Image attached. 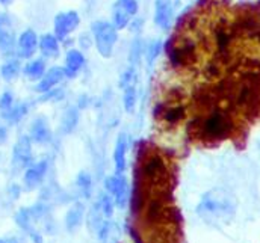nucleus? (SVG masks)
Returning <instances> with one entry per match:
<instances>
[{
  "label": "nucleus",
  "mask_w": 260,
  "mask_h": 243,
  "mask_svg": "<svg viewBox=\"0 0 260 243\" xmlns=\"http://www.w3.org/2000/svg\"><path fill=\"white\" fill-rule=\"evenodd\" d=\"M129 233L135 243H183L182 216L173 189L144 187L133 183Z\"/></svg>",
  "instance_id": "obj_1"
},
{
  "label": "nucleus",
  "mask_w": 260,
  "mask_h": 243,
  "mask_svg": "<svg viewBox=\"0 0 260 243\" xmlns=\"http://www.w3.org/2000/svg\"><path fill=\"white\" fill-rule=\"evenodd\" d=\"M135 184L156 189H173L174 187V171L168 159L159 151H141L136 168H135Z\"/></svg>",
  "instance_id": "obj_2"
},
{
  "label": "nucleus",
  "mask_w": 260,
  "mask_h": 243,
  "mask_svg": "<svg viewBox=\"0 0 260 243\" xmlns=\"http://www.w3.org/2000/svg\"><path fill=\"white\" fill-rule=\"evenodd\" d=\"M167 52L170 56V61L177 68H186L194 65L198 61V52L194 41L183 38L180 41H176L174 38L167 44Z\"/></svg>",
  "instance_id": "obj_3"
},
{
  "label": "nucleus",
  "mask_w": 260,
  "mask_h": 243,
  "mask_svg": "<svg viewBox=\"0 0 260 243\" xmlns=\"http://www.w3.org/2000/svg\"><path fill=\"white\" fill-rule=\"evenodd\" d=\"M227 212H229V204H227L225 198L222 196L221 190L207 192L201 198V201L197 207V213L206 221L219 219V218L225 216Z\"/></svg>",
  "instance_id": "obj_4"
},
{
  "label": "nucleus",
  "mask_w": 260,
  "mask_h": 243,
  "mask_svg": "<svg viewBox=\"0 0 260 243\" xmlns=\"http://www.w3.org/2000/svg\"><path fill=\"white\" fill-rule=\"evenodd\" d=\"M92 33H94V40H95V47L99 50V53L103 58H111L115 43L118 40L117 35V27L112 23L108 21H94L92 26Z\"/></svg>",
  "instance_id": "obj_5"
},
{
  "label": "nucleus",
  "mask_w": 260,
  "mask_h": 243,
  "mask_svg": "<svg viewBox=\"0 0 260 243\" xmlns=\"http://www.w3.org/2000/svg\"><path fill=\"white\" fill-rule=\"evenodd\" d=\"M153 115L156 120L162 122L165 127H176L183 121L188 115L186 106L180 101V98H173L165 103H159L153 109Z\"/></svg>",
  "instance_id": "obj_6"
},
{
  "label": "nucleus",
  "mask_w": 260,
  "mask_h": 243,
  "mask_svg": "<svg viewBox=\"0 0 260 243\" xmlns=\"http://www.w3.org/2000/svg\"><path fill=\"white\" fill-rule=\"evenodd\" d=\"M106 190L114 196L115 205L123 209L129 201V184L123 174H114L105 180Z\"/></svg>",
  "instance_id": "obj_7"
},
{
  "label": "nucleus",
  "mask_w": 260,
  "mask_h": 243,
  "mask_svg": "<svg viewBox=\"0 0 260 243\" xmlns=\"http://www.w3.org/2000/svg\"><path fill=\"white\" fill-rule=\"evenodd\" d=\"M12 165L15 169L29 168L32 165V139L29 136H21L17 141L12 154Z\"/></svg>",
  "instance_id": "obj_8"
},
{
  "label": "nucleus",
  "mask_w": 260,
  "mask_h": 243,
  "mask_svg": "<svg viewBox=\"0 0 260 243\" xmlns=\"http://www.w3.org/2000/svg\"><path fill=\"white\" fill-rule=\"evenodd\" d=\"M15 50V30L8 14H0V52L12 55Z\"/></svg>",
  "instance_id": "obj_9"
},
{
  "label": "nucleus",
  "mask_w": 260,
  "mask_h": 243,
  "mask_svg": "<svg viewBox=\"0 0 260 243\" xmlns=\"http://www.w3.org/2000/svg\"><path fill=\"white\" fill-rule=\"evenodd\" d=\"M79 14L76 11L61 12L55 17V37L58 40H64L68 33H71L79 26Z\"/></svg>",
  "instance_id": "obj_10"
},
{
  "label": "nucleus",
  "mask_w": 260,
  "mask_h": 243,
  "mask_svg": "<svg viewBox=\"0 0 260 243\" xmlns=\"http://www.w3.org/2000/svg\"><path fill=\"white\" fill-rule=\"evenodd\" d=\"M29 137L37 142V144H49L52 139V131L49 127V122L44 117H38L37 120H34L30 125V134Z\"/></svg>",
  "instance_id": "obj_11"
},
{
  "label": "nucleus",
  "mask_w": 260,
  "mask_h": 243,
  "mask_svg": "<svg viewBox=\"0 0 260 243\" xmlns=\"http://www.w3.org/2000/svg\"><path fill=\"white\" fill-rule=\"evenodd\" d=\"M173 20V3L171 0H156L154 3V23L160 29H167Z\"/></svg>",
  "instance_id": "obj_12"
},
{
  "label": "nucleus",
  "mask_w": 260,
  "mask_h": 243,
  "mask_svg": "<svg viewBox=\"0 0 260 243\" xmlns=\"http://www.w3.org/2000/svg\"><path fill=\"white\" fill-rule=\"evenodd\" d=\"M127 144L129 139L124 133L118 134L115 147H114V163H115V174H123L126 169V154H127Z\"/></svg>",
  "instance_id": "obj_13"
},
{
  "label": "nucleus",
  "mask_w": 260,
  "mask_h": 243,
  "mask_svg": "<svg viewBox=\"0 0 260 243\" xmlns=\"http://www.w3.org/2000/svg\"><path fill=\"white\" fill-rule=\"evenodd\" d=\"M65 77V70L64 68H61V66H53V68H50L46 74H44V77L41 79V82L38 83V86H37V91L38 92H49V91H52L59 82H62V79Z\"/></svg>",
  "instance_id": "obj_14"
},
{
  "label": "nucleus",
  "mask_w": 260,
  "mask_h": 243,
  "mask_svg": "<svg viewBox=\"0 0 260 243\" xmlns=\"http://www.w3.org/2000/svg\"><path fill=\"white\" fill-rule=\"evenodd\" d=\"M47 168H49V163L47 160H41L38 163H34L30 165L27 169H26V174H24V184L29 187V189H34L37 187L40 183L43 182L46 172H47Z\"/></svg>",
  "instance_id": "obj_15"
},
{
  "label": "nucleus",
  "mask_w": 260,
  "mask_h": 243,
  "mask_svg": "<svg viewBox=\"0 0 260 243\" xmlns=\"http://www.w3.org/2000/svg\"><path fill=\"white\" fill-rule=\"evenodd\" d=\"M38 47L37 33L30 29L24 30L18 38V55L21 58H30Z\"/></svg>",
  "instance_id": "obj_16"
},
{
  "label": "nucleus",
  "mask_w": 260,
  "mask_h": 243,
  "mask_svg": "<svg viewBox=\"0 0 260 243\" xmlns=\"http://www.w3.org/2000/svg\"><path fill=\"white\" fill-rule=\"evenodd\" d=\"M83 63H85V58L79 50H70L65 58V76L74 77L79 73V70L83 66Z\"/></svg>",
  "instance_id": "obj_17"
},
{
  "label": "nucleus",
  "mask_w": 260,
  "mask_h": 243,
  "mask_svg": "<svg viewBox=\"0 0 260 243\" xmlns=\"http://www.w3.org/2000/svg\"><path fill=\"white\" fill-rule=\"evenodd\" d=\"M40 49L44 56L47 58H56L59 55V44L58 38L52 33H46L40 40Z\"/></svg>",
  "instance_id": "obj_18"
},
{
  "label": "nucleus",
  "mask_w": 260,
  "mask_h": 243,
  "mask_svg": "<svg viewBox=\"0 0 260 243\" xmlns=\"http://www.w3.org/2000/svg\"><path fill=\"white\" fill-rule=\"evenodd\" d=\"M130 18H132V15L117 2L114 5V9H112V24L117 29H124L129 24Z\"/></svg>",
  "instance_id": "obj_19"
},
{
  "label": "nucleus",
  "mask_w": 260,
  "mask_h": 243,
  "mask_svg": "<svg viewBox=\"0 0 260 243\" xmlns=\"http://www.w3.org/2000/svg\"><path fill=\"white\" fill-rule=\"evenodd\" d=\"M82 218H83V205L80 204H76L74 207H71L67 213V218H65V224H67V228L68 230H74L80 225L82 222Z\"/></svg>",
  "instance_id": "obj_20"
},
{
  "label": "nucleus",
  "mask_w": 260,
  "mask_h": 243,
  "mask_svg": "<svg viewBox=\"0 0 260 243\" xmlns=\"http://www.w3.org/2000/svg\"><path fill=\"white\" fill-rule=\"evenodd\" d=\"M44 70H46V63L43 59H35V61L29 62L24 66V74L30 79V80H38L44 77Z\"/></svg>",
  "instance_id": "obj_21"
},
{
  "label": "nucleus",
  "mask_w": 260,
  "mask_h": 243,
  "mask_svg": "<svg viewBox=\"0 0 260 243\" xmlns=\"http://www.w3.org/2000/svg\"><path fill=\"white\" fill-rule=\"evenodd\" d=\"M79 122V111L76 108H68L65 111L64 117H62V122H61V130L64 133H71L76 125Z\"/></svg>",
  "instance_id": "obj_22"
},
{
  "label": "nucleus",
  "mask_w": 260,
  "mask_h": 243,
  "mask_svg": "<svg viewBox=\"0 0 260 243\" xmlns=\"http://www.w3.org/2000/svg\"><path fill=\"white\" fill-rule=\"evenodd\" d=\"M97 205H99V209H100V212H102V215H103L105 218H111V216H112L115 202H114V199H112L111 195L102 193V195H100V199H99V202H97Z\"/></svg>",
  "instance_id": "obj_23"
},
{
  "label": "nucleus",
  "mask_w": 260,
  "mask_h": 243,
  "mask_svg": "<svg viewBox=\"0 0 260 243\" xmlns=\"http://www.w3.org/2000/svg\"><path fill=\"white\" fill-rule=\"evenodd\" d=\"M26 112H27V105H24V103H21V105H17V106H14L9 112H6V114H3L2 117L6 120V121L9 122H18L24 115H26Z\"/></svg>",
  "instance_id": "obj_24"
},
{
  "label": "nucleus",
  "mask_w": 260,
  "mask_h": 243,
  "mask_svg": "<svg viewBox=\"0 0 260 243\" xmlns=\"http://www.w3.org/2000/svg\"><path fill=\"white\" fill-rule=\"evenodd\" d=\"M20 73V62L17 59L8 61L3 66H2V76L5 80H12L18 76Z\"/></svg>",
  "instance_id": "obj_25"
},
{
  "label": "nucleus",
  "mask_w": 260,
  "mask_h": 243,
  "mask_svg": "<svg viewBox=\"0 0 260 243\" xmlns=\"http://www.w3.org/2000/svg\"><path fill=\"white\" fill-rule=\"evenodd\" d=\"M123 103H124V109L127 114H132L136 108V88L129 86L124 89V97H123Z\"/></svg>",
  "instance_id": "obj_26"
},
{
  "label": "nucleus",
  "mask_w": 260,
  "mask_h": 243,
  "mask_svg": "<svg viewBox=\"0 0 260 243\" xmlns=\"http://www.w3.org/2000/svg\"><path fill=\"white\" fill-rule=\"evenodd\" d=\"M136 83V68L130 65L129 68L121 74V79H120V86L123 89L129 88V86H135Z\"/></svg>",
  "instance_id": "obj_27"
},
{
  "label": "nucleus",
  "mask_w": 260,
  "mask_h": 243,
  "mask_svg": "<svg viewBox=\"0 0 260 243\" xmlns=\"http://www.w3.org/2000/svg\"><path fill=\"white\" fill-rule=\"evenodd\" d=\"M91 176L88 174V172H80L79 176H77V186H79V189L83 192V195L85 196H89V192H91Z\"/></svg>",
  "instance_id": "obj_28"
},
{
  "label": "nucleus",
  "mask_w": 260,
  "mask_h": 243,
  "mask_svg": "<svg viewBox=\"0 0 260 243\" xmlns=\"http://www.w3.org/2000/svg\"><path fill=\"white\" fill-rule=\"evenodd\" d=\"M160 50H162V41H159V40L153 41V43L148 46V49H147V61H148L150 65H151L153 61L157 58V55L160 53Z\"/></svg>",
  "instance_id": "obj_29"
},
{
  "label": "nucleus",
  "mask_w": 260,
  "mask_h": 243,
  "mask_svg": "<svg viewBox=\"0 0 260 243\" xmlns=\"http://www.w3.org/2000/svg\"><path fill=\"white\" fill-rule=\"evenodd\" d=\"M14 108V98H12V94L11 92H3L0 95V112L2 115L9 112L11 109Z\"/></svg>",
  "instance_id": "obj_30"
},
{
  "label": "nucleus",
  "mask_w": 260,
  "mask_h": 243,
  "mask_svg": "<svg viewBox=\"0 0 260 243\" xmlns=\"http://www.w3.org/2000/svg\"><path fill=\"white\" fill-rule=\"evenodd\" d=\"M139 58H141V46H139V41H135L132 49H130L129 55V61L132 63V66H135L139 62Z\"/></svg>",
  "instance_id": "obj_31"
},
{
  "label": "nucleus",
  "mask_w": 260,
  "mask_h": 243,
  "mask_svg": "<svg viewBox=\"0 0 260 243\" xmlns=\"http://www.w3.org/2000/svg\"><path fill=\"white\" fill-rule=\"evenodd\" d=\"M117 2L129 12L132 17L138 12V2L136 0H117Z\"/></svg>",
  "instance_id": "obj_32"
},
{
  "label": "nucleus",
  "mask_w": 260,
  "mask_h": 243,
  "mask_svg": "<svg viewBox=\"0 0 260 243\" xmlns=\"http://www.w3.org/2000/svg\"><path fill=\"white\" fill-rule=\"evenodd\" d=\"M6 139V128L3 125H0V144Z\"/></svg>",
  "instance_id": "obj_33"
},
{
  "label": "nucleus",
  "mask_w": 260,
  "mask_h": 243,
  "mask_svg": "<svg viewBox=\"0 0 260 243\" xmlns=\"http://www.w3.org/2000/svg\"><path fill=\"white\" fill-rule=\"evenodd\" d=\"M0 243H18V240L15 237H5V239H0Z\"/></svg>",
  "instance_id": "obj_34"
},
{
  "label": "nucleus",
  "mask_w": 260,
  "mask_h": 243,
  "mask_svg": "<svg viewBox=\"0 0 260 243\" xmlns=\"http://www.w3.org/2000/svg\"><path fill=\"white\" fill-rule=\"evenodd\" d=\"M9 2H12V0H0V3H9Z\"/></svg>",
  "instance_id": "obj_35"
}]
</instances>
